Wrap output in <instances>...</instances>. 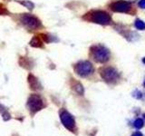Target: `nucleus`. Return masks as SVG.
Returning a JSON list of instances; mask_svg holds the SVG:
<instances>
[{
    "label": "nucleus",
    "mask_w": 145,
    "mask_h": 136,
    "mask_svg": "<svg viewBox=\"0 0 145 136\" xmlns=\"http://www.w3.org/2000/svg\"><path fill=\"white\" fill-rule=\"evenodd\" d=\"M84 20L95 24L108 26L112 23V17L109 14L103 10H92L83 16Z\"/></svg>",
    "instance_id": "f257e3e1"
},
{
    "label": "nucleus",
    "mask_w": 145,
    "mask_h": 136,
    "mask_svg": "<svg viewBox=\"0 0 145 136\" xmlns=\"http://www.w3.org/2000/svg\"><path fill=\"white\" fill-rule=\"evenodd\" d=\"M90 51H91V56H92L93 59L96 63H104L108 62L111 57L110 50L102 44L93 45L90 48Z\"/></svg>",
    "instance_id": "f03ea898"
},
{
    "label": "nucleus",
    "mask_w": 145,
    "mask_h": 136,
    "mask_svg": "<svg viewBox=\"0 0 145 136\" xmlns=\"http://www.w3.org/2000/svg\"><path fill=\"white\" fill-rule=\"evenodd\" d=\"M99 74L102 78L108 84H114L119 80L120 74L116 68L112 66H103L99 69Z\"/></svg>",
    "instance_id": "7ed1b4c3"
},
{
    "label": "nucleus",
    "mask_w": 145,
    "mask_h": 136,
    "mask_svg": "<svg viewBox=\"0 0 145 136\" xmlns=\"http://www.w3.org/2000/svg\"><path fill=\"white\" fill-rule=\"evenodd\" d=\"M45 106L46 105H45L43 98L38 94H31L27 100V107H28L32 115L41 111Z\"/></svg>",
    "instance_id": "20e7f679"
},
{
    "label": "nucleus",
    "mask_w": 145,
    "mask_h": 136,
    "mask_svg": "<svg viewBox=\"0 0 145 136\" xmlns=\"http://www.w3.org/2000/svg\"><path fill=\"white\" fill-rule=\"evenodd\" d=\"M59 116H60L62 124L65 126L68 131L74 133L76 131V124H75L74 117L72 116L69 112L66 111L65 109H61L60 112H59Z\"/></svg>",
    "instance_id": "39448f33"
},
{
    "label": "nucleus",
    "mask_w": 145,
    "mask_h": 136,
    "mask_svg": "<svg viewBox=\"0 0 145 136\" xmlns=\"http://www.w3.org/2000/svg\"><path fill=\"white\" fill-rule=\"evenodd\" d=\"M74 72L81 77H87L92 75L94 69L92 63L89 61H80L74 66Z\"/></svg>",
    "instance_id": "423d86ee"
},
{
    "label": "nucleus",
    "mask_w": 145,
    "mask_h": 136,
    "mask_svg": "<svg viewBox=\"0 0 145 136\" xmlns=\"http://www.w3.org/2000/svg\"><path fill=\"white\" fill-rule=\"evenodd\" d=\"M21 22L25 27L33 30H36L42 26L41 21L35 16H32L31 14H24L21 16Z\"/></svg>",
    "instance_id": "0eeeda50"
},
{
    "label": "nucleus",
    "mask_w": 145,
    "mask_h": 136,
    "mask_svg": "<svg viewBox=\"0 0 145 136\" xmlns=\"http://www.w3.org/2000/svg\"><path fill=\"white\" fill-rule=\"evenodd\" d=\"M110 8L113 12L117 13H130L131 11L133 6L131 4L125 0H118V1H114L112 4H110Z\"/></svg>",
    "instance_id": "6e6552de"
},
{
    "label": "nucleus",
    "mask_w": 145,
    "mask_h": 136,
    "mask_svg": "<svg viewBox=\"0 0 145 136\" xmlns=\"http://www.w3.org/2000/svg\"><path fill=\"white\" fill-rule=\"evenodd\" d=\"M27 82H28L30 88L34 91H39V90H42V88H43L39 80L32 74H30L28 75V77H27Z\"/></svg>",
    "instance_id": "1a4fd4ad"
},
{
    "label": "nucleus",
    "mask_w": 145,
    "mask_h": 136,
    "mask_svg": "<svg viewBox=\"0 0 145 136\" xmlns=\"http://www.w3.org/2000/svg\"><path fill=\"white\" fill-rule=\"evenodd\" d=\"M71 86H72V88L75 91V93H77L78 94L83 95V94H84V86L82 85L81 83H79V82L75 81L74 79H72V81H71Z\"/></svg>",
    "instance_id": "9d476101"
},
{
    "label": "nucleus",
    "mask_w": 145,
    "mask_h": 136,
    "mask_svg": "<svg viewBox=\"0 0 145 136\" xmlns=\"http://www.w3.org/2000/svg\"><path fill=\"white\" fill-rule=\"evenodd\" d=\"M30 45L31 46L36 47V48H41L44 46V41L41 39L39 35H36L32 38L31 42H30Z\"/></svg>",
    "instance_id": "9b49d317"
},
{
    "label": "nucleus",
    "mask_w": 145,
    "mask_h": 136,
    "mask_svg": "<svg viewBox=\"0 0 145 136\" xmlns=\"http://www.w3.org/2000/svg\"><path fill=\"white\" fill-rule=\"evenodd\" d=\"M19 63H20L21 66L26 68V69H31V68L33 67V63H32V61L29 60V58H27V57H26V59L21 57Z\"/></svg>",
    "instance_id": "f8f14e48"
},
{
    "label": "nucleus",
    "mask_w": 145,
    "mask_h": 136,
    "mask_svg": "<svg viewBox=\"0 0 145 136\" xmlns=\"http://www.w3.org/2000/svg\"><path fill=\"white\" fill-rule=\"evenodd\" d=\"M0 112H1V114H2V116H3V120H4V121H8V120H10V119H11L10 113H9V112L7 111V109L5 108L3 105H1V104H0Z\"/></svg>",
    "instance_id": "ddd939ff"
},
{
    "label": "nucleus",
    "mask_w": 145,
    "mask_h": 136,
    "mask_svg": "<svg viewBox=\"0 0 145 136\" xmlns=\"http://www.w3.org/2000/svg\"><path fill=\"white\" fill-rule=\"evenodd\" d=\"M133 126L135 129L137 130H140L142 129V127L144 126V121L143 119H142V118H137L134 122H133Z\"/></svg>",
    "instance_id": "4468645a"
},
{
    "label": "nucleus",
    "mask_w": 145,
    "mask_h": 136,
    "mask_svg": "<svg viewBox=\"0 0 145 136\" xmlns=\"http://www.w3.org/2000/svg\"><path fill=\"white\" fill-rule=\"evenodd\" d=\"M134 26L138 30H145V23L140 19H136L134 22Z\"/></svg>",
    "instance_id": "2eb2a0df"
},
{
    "label": "nucleus",
    "mask_w": 145,
    "mask_h": 136,
    "mask_svg": "<svg viewBox=\"0 0 145 136\" xmlns=\"http://www.w3.org/2000/svg\"><path fill=\"white\" fill-rule=\"evenodd\" d=\"M131 95H133V98L137 99V100H140V99H142V96H143L142 93L140 92V90H138V89L134 90L133 92V94H131Z\"/></svg>",
    "instance_id": "dca6fc26"
},
{
    "label": "nucleus",
    "mask_w": 145,
    "mask_h": 136,
    "mask_svg": "<svg viewBox=\"0 0 145 136\" xmlns=\"http://www.w3.org/2000/svg\"><path fill=\"white\" fill-rule=\"evenodd\" d=\"M21 4H22V5H24L25 7H26L27 8L29 9V10H31V9H33L34 7H35L33 3L30 2V1H27V0H25V1H22Z\"/></svg>",
    "instance_id": "f3484780"
},
{
    "label": "nucleus",
    "mask_w": 145,
    "mask_h": 136,
    "mask_svg": "<svg viewBox=\"0 0 145 136\" xmlns=\"http://www.w3.org/2000/svg\"><path fill=\"white\" fill-rule=\"evenodd\" d=\"M8 12L7 10L6 9V7H5L3 5L0 4V16H2V15H7Z\"/></svg>",
    "instance_id": "a211bd4d"
},
{
    "label": "nucleus",
    "mask_w": 145,
    "mask_h": 136,
    "mask_svg": "<svg viewBox=\"0 0 145 136\" xmlns=\"http://www.w3.org/2000/svg\"><path fill=\"white\" fill-rule=\"evenodd\" d=\"M139 7H140V8H142V9L145 8V0H140V2H139Z\"/></svg>",
    "instance_id": "6ab92c4d"
},
{
    "label": "nucleus",
    "mask_w": 145,
    "mask_h": 136,
    "mask_svg": "<svg viewBox=\"0 0 145 136\" xmlns=\"http://www.w3.org/2000/svg\"><path fill=\"white\" fill-rule=\"evenodd\" d=\"M131 136H143V134L140 133V131H135V133H133V134H131Z\"/></svg>",
    "instance_id": "aec40b11"
},
{
    "label": "nucleus",
    "mask_w": 145,
    "mask_h": 136,
    "mask_svg": "<svg viewBox=\"0 0 145 136\" xmlns=\"http://www.w3.org/2000/svg\"><path fill=\"white\" fill-rule=\"evenodd\" d=\"M142 63L145 65V57H143V58H142Z\"/></svg>",
    "instance_id": "412c9836"
},
{
    "label": "nucleus",
    "mask_w": 145,
    "mask_h": 136,
    "mask_svg": "<svg viewBox=\"0 0 145 136\" xmlns=\"http://www.w3.org/2000/svg\"><path fill=\"white\" fill-rule=\"evenodd\" d=\"M143 121H145V113H143Z\"/></svg>",
    "instance_id": "4be33fe9"
},
{
    "label": "nucleus",
    "mask_w": 145,
    "mask_h": 136,
    "mask_svg": "<svg viewBox=\"0 0 145 136\" xmlns=\"http://www.w3.org/2000/svg\"><path fill=\"white\" fill-rule=\"evenodd\" d=\"M143 86L145 87V78H144V81H143Z\"/></svg>",
    "instance_id": "5701e85b"
}]
</instances>
